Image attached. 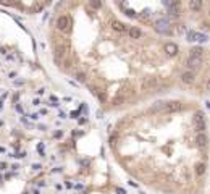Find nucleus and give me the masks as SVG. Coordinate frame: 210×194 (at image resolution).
I'll return each instance as SVG.
<instances>
[{
	"label": "nucleus",
	"mask_w": 210,
	"mask_h": 194,
	"mask_svg": "<svg viewBox=\"0 0 210 194\" xmlns=\"http://www.w3.org/2000/svg\"><path fill=\"white\" fill-rule=\"evenodd\" d=\"M153 29L160 34H170L171 32V23L168 18H158V20L153 23Z\"/></svg>",
	"instance_id": "nucleus-1"
},
{
	"label": "nucleus",
	"mask_w": 210,
	"mask_h": 194,
	"mask_svg": "<svg viewBox=\"0 0 210 194\" xmlns=\"http://www.w3.org/2000/svg\"><path fill=\"white\" fill-rule=\"evenodd\" d=\"M192 125H194V128H195V131H197V133H202V131L205 130V118H204V113L200 112V110L194 113Z\"/></svg>",
	"instance_id": "nucleus-2"
},
{
	"label": "nucleus",
	"mask_w": 210,
	"mask_h": 194,
	"mask_svg": "<svg viewBox=\"0 0 210 194\" xmlns=\"http://www.w3.org/2000/svg\"><path fill=\"white\" fill-rule=\"evenodd\" d=\"M69 26H71V20H69L66 15H62V16L57 18V29L58 31L68 32L69 31Z\"/></svg>",
	"instance_id": "nucleus-3"
},
{
	"label": "nucleus",
	"mask_w": 210,
	"mask_h": 194,
	"mask_svg": "<svg viewBox=\"0 0 210 194\" xmlns=\"http://www.w3.org/2000/svg\"><path fill=\"white\" fill-rule=\"evenodd\" d=\"M186 37H188L189 42H200V44L208 41L207 36H205V34H200V32H197V31H188V32H186Z\"/></svg>",
	"instance_id": "nucleus-4"
},
{
	"label": "nucleus",
	"mask_w": 210,
	"mask_h": 194,
	"mask_svg": "<svg viewBox=\"0 0 210 194\" xmlns=\"http://www.w3.org/2000/svg\"><path fill=\"white\" fill-rule=\"evenodd\" d=\"M181 110V102L178 100H171V102H165V107H163V113H175Z\"/></svg>",
	"instance_id": "nucleus-5"
},
{
	"label": "nucleus",
	"mask_w": 210,
	"mask_h": 194,
	"mask_svg": "<svg viewBox=\"0 0 210 194\" xmlns=\"http://www.w3.org/2000/svg\"><path fill=\"white\" fill-rule=\"evenodd\" d=\"M188 67H189L191 71H197V70L202 67V57H189Z\"/></svg>",
	"instance_id": "nucleus-6"
},
{
	"label": "nucleus",
	"mask_w": 210,
	"mask_h": 194,
	"mask_svg": "<svg viewBox=\"0 0 210 194\" xmlns=\"http://www.w3.org/2000/svg\"><path fill=\"white\" fill-rule=\"evenodd\" d=\"M207 143H208V138H207V134L204 133H197V136H195V146H197L199 149H204L205 146H207Z\"/></svg>",
	"instance_id": "nucleus-7"
},
{
	"label": "nucleus",
	"mask_w": 210,
	"mask_h": 194,
	"mask_svg": "<svg viewBox=\"0 0 210 194\" xmlns=\"http://www.w3.org/2000/svg\"><path fill=\"white\" fill-rule=\"evenodd\" d=\"M165 52L168 57H175L176 54H178V45L173 44V42H166L165 44Z\"/></svg>",
	"instance_id": "nucleus-8"
},
{
	"label": "nucleus",
	"mask_w": 210,
	"mask_h": 194,
	"mask_svg": "<svg viewBox=\"0 0 210 194\" xmlns=\"http://www.w3.org/2000/svg\"><path fill=\"white\" fill-rule=\"evenodd\" d=\"M181 83L183 84H192L194 83V71H184L181 74Z\"/></svg>",
	"instance_id": "nucleus-9"
},
{
	"label": "nucleus",
	"mask_w": 210,
	"mask_h": 194,
	"mask_svg": "<svg viewBox=\"0 0 210 194\" xmlns=\"http://www.w3.org/2000/svg\"><path fill=\"white\" fill-rule=\"evenodd\" d=\"M153 86H157V78H146L144 79V83H142V89H150Z\"/></svg>",
	"instance_id": "nucleus-10"
},
{
	"label": "nucleus",
	"mask_w": 210,
	"mask_h": 194,
	"mask_svg": "<svg viewBox=\"0 0 210 194\" xmlns=\"http://www.w3.org/2000/svg\"><path fill=\"white\" fill-rule=\"evenodd\" d=\"M189 8L192 12H200L202 10V0H189Z\"/></svg>",
	"instance_id": "nucleus-11"
},
{
	"label": "nucleus",
	"mask_w": 210,
	"mask_h": 194,
	"mask_svg": "<svg viewBox=\"0 0 210 194\" xmlns=\"http://www.w3.org/2000/svg\"><path fill=\"white\" fill-rule=\"evenodd\" d=\"M128 34H129V37H131V39H139L142 32H141V29H139V28L133 26V28H129V29H128Z\"/></svg>",
	"instance_id": "nucleus-12"
},
{
	"label": "nucleus",
	"mask_w": 210,
	"mask_h": 194,
	"mask_svg": "<svg viewBox=\"0 0 210 194\" xmlns=\"http://www.w3.org/2000/svg\"><path fill=\"white\" fill-rule=\"evenodd\" d=\"M111 28H113L115 31H118V32H124V31H126V25H123V23L118 21V20H113V21H111Z\"/></svg>",
	"instance_id": "nucleus-13"
},
{
	"label": "nucleus",
	"mask_w": 210,
	"mask_h": 194,
	"mask_svg": "<svg viewBox=\"0 0 210 194\" xmlns=\"http://www.w3.org/2000/svg\"><path fill=\"white\" fill-rule=\"evenodd\" d=\"M204 173H205V163H202V162L195 163V175H197V176H202Z\"/></svg>",
	"instance_id": "nucleus-14"
},
{
	"label": "nucleus",
	"mask_w": 210,
	"mask_h": 194,
	"mask_svg": "<svg viewBox=\"0 0 210 194\" xmlns=\"http://www.w3.org/2000/svg\"><path fill=\"white\" fill-rule=\"evenodd\" d=\"M202 54H204V50L200 47H194V49H191L189 57H202Z\"/></svg>",
	"instance_id": "nucleus-15"
},
{
	"label": "nucleus",
	"mask_w": 210,
	"mask_h": 194,
	"mask_svg": "<svg viewBox=\"0 0 210 194\" xmlns=\"http://www.w3.org/2000/svg\"><path fill=\"white\" fill-rule=\"evenodd\" d=\"M163 107H165V102H157L155 105H153L152 108H150V112H158V110H163Z\"/></svg>",
	"instance_id": "nucleus-16"
},
{
	"label": "nucleus",
	"mask_w": 210,
	"mask_h": 194,
	"mask_svg": "<svg viewBox=\"0 0 210 194\" xmlns=\"http://www.w3.org/2000/svg\"><path fill=\"white\" fill-rule=\"evenodd\" d=\"M0 3H2V5H7V7H20L15 0H0Z\"/></svg>",
	"instance_id": "nucleus-17"
},
{
	"label": "nucleus",
	"mask_w": 210,
	"mask_h": 194,
	"mask_svg": "<svg viewBox=\"0 0 210 194\" xmlns=\"http://www.w3.org/2000/svg\"><path fill=\"white\" fill-rule=\"evenodd\" d=\"M89 3H91L92 8H95V10H99L102 7V0H89Z\"/></svg>",
	"instance_id": "nucleus-18"
},
{
	"label": "nucleus",
	"mask_w": 210,
	"mask_h": 194,
	"mask_svg": "<svg viewBox=\"0 0 210 194\" xmlns=\"http://www.w3.org/2000/svg\"><path fill=\"white\" fill-rule=\"evenodd\" d=\"M123 102H124V97H123V96H116L113 100H111V104H113V105H121Z\"/></svg>",
	"instance_id": "nucleus-19"
},
{
	"label": "nucleus",
	"mask_w": 210,
	"mask_h": 194,
	"mask_svg": "<svg viewBox=\"0 0 210 194\" xmlns=\"http://www.w3.org/2000/svg\"><path fill=\"white\" fill-rule=\"evenodd\" d=\"M74 78H76L79 83H84V81H86V74H84V73H81V71H79V73H76V76H74Z\"/></svg>",
	"instance_id": "nucleus-20"
},
{
	"label": "nucleus",
	"mask_w": 210,
	"mask_h": 194,
	"mask_svg": "<svg viewBox=\"0 0 210 194\" xmlns=\"http://www.w3.org/2000/svg\"><path fill=\"white\" fill-rule=\"evenodd\" d=\"M149 15H150V10H144V12H142L139 16H141L142 20H147V18H149Z\"/></svg>",
	"instance_id": "nucleus-21"
},
{
	"label": "nucleus",
	"mask_w": 210,
	"mask_h": 194,
	"mask_svg": "<svg viewBox=\"0 0 210 194\" xmlns=\"http://www.w3.org/2000/svg\"><path fill=\"white\" fill-rule=\"evenodd\" d=\"M126 15H128V16H131V18H134V16H136V12L129 8V10H126Z\"/></svg>",
	"instance_id": "nucleus-22"
},
{
	"label": "nucleus",
	"mask_w": 210,
	"mask_h": 194,
	"mask_svg": "<svg viewBox=\"0 0 210 194\" xmlns=\"http://www.w3.org/2000/svg\"><path fill=\"white\" fill-rule=\"evenodd\" d=\"M97 97H99V100L104 102L105 100V92H97Z\"/></svg>",
	"instance_id": "nucleus-23"
},
{
	"label": "nucleus",
	"mask_w": 210,
	"mask_h": 194,
	"mask_svg": "<svg viewBox=\"0 0 210 194\" xmlns=\"http://www.w3.org/2000/svg\"><path fill=\"white\" fill-rule=\"evenodd\" d=\"M29 118H31V120H37V118H39V113H31Z\"/></svg>",
	"instance_id": "nucleus-24"
},
{
	"label": "nucleus",
	"mask_w": 210,
	"mask_h": 194,
	"mask_svg": "<svg viewBox=\"0 0 210 194\" xmlns=\"http://www.w3.org/2000/svg\"><path fill=\"white\" fill-rule=\"evenodd\" d=\"M78 115H79V112H71V115H69V117H71V118H78Z\"/></svg>",
	"instance_id": "nucleus-25"
},
{
	"label": "nucleus",
	"mask_w": 210,
	"mask_h": 194,
	"mask_svg": "<svg viewBox=\"0 0 210 194\" xmlns=\"http://www.w3.org/2000/svg\"><path fill=\"white\" fill-rule=\"evenodd\" d=\"M32 168H34V170H40V163H34V165H32Z\"/></svg>",
	"instance_id": "nucleus-26"
},
{
	"label": "nucleus",
	"mask_w": 210,
	"mask_h": 194,
	"mask_svg": "<svg viewBox=\"0 0 210 194\" xmlns=\"http://www.w3.org/2000/svg\"><path fill=\"white\" fill-rule=\"evenodd\" d=\"M39 104H40L39 99H34V100H32V105H39Z\"/></svg>",
	"instance_id": "nucleus-27"
},
{
	"label": "nucleus",
	"mask_w": 210,
	"mask_h": 194,
	"mask_svg": "<svg viewBox=\"0 0 210 194\" xmlns=\"http://www.w3.org/2000/svg\"><path fill=\"white\" fill-rule=\"evenodd\" d=\"M3 168H7V165H5V163H2V162H0V170H3Z\"/></svg>",
	"instance_id": "nucleus-28"
},
{
	"label": "nucleus",
	"mask_w": 210,
	"mask_h": 194,
	"mask_svg": "<svg viewBox=\"0 0 210 194\" xmlns=\"http://www.w3.org/2000/svg\"><path fill=\"white\" fill-rule=\"evenodd\" d=\"M116 192H118V194H124V191H123V189H120V188L116 189Z\"/></svg>",
	"instance_id": "nucleus-29"
},
{
	"label": "nucleus",
	"mask_w": 210,
	"mask_h": 194,
	"mask_svg": "<svg viewBox=\"0 0 210 194\" xmlns=\"http://www.w3.org/2000/svg\"><path fill=\"white\" fill-rule=\"evenodd\" d=\"M207 91H210V79L207 81Z\"/></svg>",
	"instance_id": "nucleus-30"
},
{
	"label": "nucleus",
	"mask_w": 210,
	"mask_h": 194,
	"mask_svg": "<svg viewBox=\"0 0 210 194\" xmlns=\"http://www.w3.org/2000/svg\"><path fill=\"white\" fill-rule=\"evenodd\" d=\"M32 194H40V192H39V191H34V192H32Z\"/></svg>",
	"instance_id": "nucleus-31"
}]
</instances>
